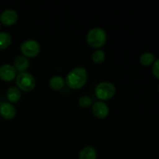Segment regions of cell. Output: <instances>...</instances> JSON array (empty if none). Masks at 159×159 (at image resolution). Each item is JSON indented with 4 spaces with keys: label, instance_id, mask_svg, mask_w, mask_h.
Instances as JSON below:
<instances>
[{
    "label": "cell",
    "instance_id": "6",
    "mask_svg": "<svg viewBox=\"0 0 159 159\" xmlns=\"http://www.w3.org/2000/svg\"><path fill=\"white\" fill-rule=\"evenodd\" d=\"M0 20L3 24L11 26L18 20V14L16 11L12 9H5L0 14Z\"/></svg>",
    "mask_w": 159,
    "mask_h": 159
},
{
    "label": "cell",
    "instance_id": "12",
    "mask_svg": "<svg viewBox=\"0 0 159 159\" xmlns=\"http://www.w3.org/2000/svg\"><path fill=\"white\" fill-rule=\"evenodd\" d=\"M65 83V79L60 75H54L50 79L49 85L52 89L59 90L61 89Z\"/></svg>",
    "mask_w": 159,
    "mask_h": 159
},
{
    "label": "cell",
    "instance_id": "9",
    "mask_svg": "<svg viewBox=\"0 0 159 159\" xmlns=\"http://www.w3.org/2000/svg\"><path fill=\"white\" fill-rule=\"evenodd\" d=\"M0 114L5 119H12L16 114V110L12 103L4 102L0 105Z\"/></svg>",
    "mask_w": 159,
    "mask_h": 159
},
{
    "label": "cell",
    "instance_id": "14",
    "mask_svg": "<svg viewBox=\"0 0 159 159\" xmlns=\"http://www.w3.org/2000/svg\"><path fill=\"white\" fill-rule=\"evenodd\" d=\"M12 42V37L9 33L6 31H0V49L7 48Z\"/></svg>",
    "mask_w": 159,
    "mask_h": 159
},
{
    "label": "cell",
    "instance_id": "8",
    "mask_svg": "<svg viewBox=\"0 0 159 159\" xmlns=\"http://www.w3.org/2000/svg\"><path fill=\"white\" fill-rule=\"evenodd\" d=\"M93 113L98 118H104L108 115L109 107L104 101L98 100L93 104L92 107Z\"/></svg>",
    "mask_w": 159,
    "mask_h": 159
},
{
    "label": "cell",
    "instance_id": "10",
    "mask_svg": "<svg viewBox=\"0 0 159 159\" xmlns=\"http://www.w3.org/2000/svg\"><path fill=\"white\" fill-rule=\"evenodd\" d=\"M30 66V61L26 56L18 55L14 60V68L16 71H24V70L27 69Z\"/></svg>",
    "mask_w": 159,
    "mask_h": 159
},
{
    "label": "cell",
    "instance_id": "4",
    "mask_svg": "<svg viewBox=\"0 0 159 159\" xmlns=\"http://www.w3.org/2000/svg\"><path fill=\"white\" fill-rule=\"evenodd\" d=\"M96 96L99 99L107 100L113 97V95L116 93V87L112 82L104 81L101 82L96 85L95 89Z\"/></svg>",
    "mask_w": 159,
    "mask_h": 159
},
{
    "label": "cell",
    "instance_id": "17",
    "mask_svg": "<svg viewBox=\"0 0 159 159\" xmlns=\"http://www.w3.org/2000/svg\"><path fill=\"white\" fill-rule=\"evenodd\" d=\"M79 104L82 107H88L92 104V99L89 96H82L79 99Z\"/></svg>",
    "mask_w": 159,
    "mask_h": 159
},
{
    "label": "cell",
    "instance_id": "15",
    "mask_svg": "<svg viewBox=\"0 0 159 159\" xmlns=\"http://www.w3.org/2000/svg\"><path fill=\"white\" fill-rule=\"evenodd\" d=\"M155 61V56L152 52H144L140 56V62L144 65H150Z\"/></svg>",
    "mask_w": 159,
    "mask_h": 159
},
{
    "label": "cell",
    "instance_id": "11",
    "mask_svg": "<svg viewBox=\"0 0 159 159\" xmlns=\"http://www.w3.org/2000/svg\"><path fill=\"white\" fill-rule=\"evenodd\" d=\"M79 159H96L97 152L92 146H85L79 152Z\"/></svg>",
    "mask_w": 159,
    "mask_h": 159
},
{
    "label": "cell",
    "instance_id": "19",
    "mask_svg": "<svg viewBox=\"0 0 159 159\" xmlns=\"http://www.w3.org/2000/svg\"><path fill=\"white\" fill-rule=\"evenodd\" d=\"M0 28H1V24H0Z\"/></svg>",
    "mask_w": 159,
    "mask_h": 159
},
{
    "label": "cell",
    "instance_id": "5",
    "mask_svg": "<svg viewBox=\"0 0 159 159\" xmlns=\"http://www.w3.org/2000/svg\"><path fill=\"white\" fill-rule=\"evenodd\" d=\"M20 50L23 55L26 56V57H35L40 51V44L36 40L29 39L21 43Z\"/></svg>",
    "mask_w": 159,
    "mask_h": 159
},
{
    "label": "cell",
    "instance_id": "20",
    "mask_svg": "<svg viewBox=\"0 0 159 159\" xmlns=\"http://www.w3.org/2000/svg\"><path fill=\"white\" fill-rule=\"evenodd\" d=\"M158 90H159V85H158Z\"/></svg>",
    "mask_w": 159,
    "mask_h": 159
},
{
    "label": "cell",
    "instance_id": "1",
    "mask_svg": "<svg viewBox=\"0 0 159 159\" xmlns=\"http://www.w3.org/2000/svg\"><path fill=\"white\" fill-rule=\"evenodd\" d=\"M87 71L83 67H76L68 73L65 79L67 85L71 89H80L87 81Z\"/></svg>",
    "mask_w": 159,
    "mask_h": 159
},
{
    "label": "cell",
    "instance_id": "3",
    "mask_svg": "<svg viewBox=\"0 0 159 159\" xmlns=\"http://www.w3.org/2000/svg\"><path fill=\"white\" fill-rule=\"evenodd\" d=\"M16 83L19 89L28 92L32 90L35 87L36 79L31 73L27 71H22L16 77Z\"/></svg>",
    "mask_w": 159,
    "mask_h": 159
},
{
    "label": "cell",
    "instance_id": "2",
    "mask_svg": "<svg viewBox=\"0 0 159 159\" xmlns=\"http://www.w3.org/2000/svg\"><path fill=\"white\" fill-rule=\"evenodd\" d=\"M107 32L102 27H93L89 30L86 35L89 44L93 48H100L107 41Z\"/></svg>",
    "mask_w": 159,
    "mask_h": 159
},
{
    "label": "cell",
    "instance_id": "7",
    "mask_svg": "<svg viewBox=\"0 0 159 159\" xmlns=\"http://www.w3.org/2000/svg\"><path fill=\"white\" fill-rule=\"evenodd\" d=\"M16 76V70L13 65L5 64L0 66V79L3 81L9 82Z\"/></svg>",
    "mask_w": 159,
    "mask_h": 159
},
{
    "label": "cell",
    "instance_id": "16",
    "mask_svg": "<svg viewBox=\"0 0 159 159\" xmlns=\"http://www.w3.org/2000/svg\"><path fill=\"white\" fill-rule=\"evenodd\" d=\"M106 54L103 50L97 49L95 50L92 54V59L96 64H100L105 60Z\"/></svg>",
    "mask_w": 159,
    "mask_h": 159
},
{
    "label": "cell",
    "instance_id": "13",
    "mask_svg": "<svg viewBox=\"0 0 159 159\" xmlns=\"http://www.w3.org/2000/svg\"><path fill=\"white\" fill-rule=\"evenodd\" d=\"M6 95L11 102H17L21 97V91L18 87L11 86L8 89Z\"/></svg>",
    "mask_w": 159,
    "mask_h": 159
},
{
    "label": "cell",
    "instance_id": "18",
    "mask_svg": "<svg viewBox=\"0 0 159 159\" xmlns=\"http://www.w3.org/2000/svg\"><path fill=\"white\" fill-rule=\"evenodd\" d=\"M152 72L155 77L159 79V58L154 61L153 66H152Z\"/></svg>",
    "mask_w": 159,
    "mask_h": 159
}]
</instances>
